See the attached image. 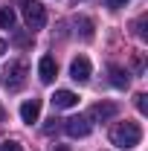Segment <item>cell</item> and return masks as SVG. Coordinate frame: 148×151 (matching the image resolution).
Listing matches in <instances>:
<instances>
[{
    "mask_svg": "<svg viewBox=\"0 0 148 151\" xmlns=\"http://www.w3.org/2000/svg\"><path fill=\"white\" fill-rule=\"evenodd\" d=\"M108 139H111L116 148L128 151V148H137L139 145V139H142V128L137 125V122H116L111 125V131H108Z\"/></svg>",
    "mask_w": 148,
    "mask_h": 151,
    "instance_id": "obj_1",
    "label": "cell"
},
{
    "mask_svg": "<svg viewBox=\"0 0 148 151\" xmlns=\"http://www.w3.org/2000/svg\"><path fill=\"white\" fill-rule=\"evenodd\" d=\"M26 73H29V67H26V61H12L6 70H3V87L6 90H20L23 84H26Z\"/></svg>",
    "mask_w": 148,
    "mask_h": 151,
    "instance_id": "obj_2",
    "label": "cell"
},
{
    "mask_svg": "<svg viewBox=\"0 0 148 151\" xmlns=\"http://www.w3.org/2000/svg\"><path fill=\"white\" fill-rule=\"evenodd\" d=\"M20 9H23V20L29 29H44L47 23V9L38 3V0H20Z\"/></svg>",
    "mask_w": 148,
    "mask_h": 151,
    "instance_id": "obj_3",
    "label": "cell"
},
{
    "mask_svg": "<svg viewBox=\"0 0 148 151\" xmlns=\"http://www.w3.org/2000/svg\"><path fill=\"white\" fill-rule=\"evenodd\" d=\"M116 113H119V108L113 102H99V105H93L90 111H87V122H108Z\"/></svg>",
    "mask_w": 148,
    "mask_h": 151,
    "instance_id": "obj_4",
    "label": "cell"
},
{
    "mask_svg": "<svg viewBox=\"0 0 148 151\" xmlns=\"http://www.w3.org/2000/svg\"><path fill=\"white\" fill-rule=\"evenodd\" d=\"M90 73H93V67H90V61L84 55H75L73 61H70V78H73V81L84 84V81L90 78Z\"/></svg>",
    "mask_w": 148,
    "mask_h": 151,
    "instance_id": "obj_5",
    "label": "cell"
},
{
    "mask_svg": "<svg viewBox=\"0 0 148 151\" xmlns=\"http://www.w3.org/2000/svg\"><path fill=\"white\" fill-rule=\"evenodd\" d=\"M64 131L70 134V137H87L90 134V122H87V116H70V119H64Z\"/></svg>",
    "mask_w": 148,
    "mask_h": 151,
    "instance_id": "obj_6",
    "label": "cell"
},
{
    "mask_svg": "<svg viewBox=\"0 0 148 151\" xmlns=\"http://www.w3.org/2000/svg\"><path fill=\"white\" fill-rule=\"evenodd\" d=\"M50 102H52L55 111H67V108H75V105H78V96H75L73 90H55Z\"/></svg>",
    "mask_w": 148,
    "mask_h": 151,
    "instance_id": "obj_7",
    "label": "cell"
},
{
    "mask_svg": "<svg viewBox=\"0 0 148 151\" xmlns=\"http://www.w3.org/2000/svg\"><path fill=\"white\" fill-rule=\"evenodd\" d=\"M38 76H41L44 84H50V81L58 76V64H55V58H52V55H44L41 61H38Z\"/></svg>",
    "mask_w": 148,
    "mask_h": 151,
    "instance_id": "obj_8",
    "label": "cell"
},
{
    "mask_svg": "<svg viewBox=\"0 0 148 151\" xmlns=\"http://www.w3.org/2000/svg\"><path fill=\"white\" fill-rule=\"evenodd\" d=\"M38 116H41V99H26L20 105V119L32 125V122H38Z\"/></svg>",
    "mask_w": 148,
    "mask_h": 151,
    "instance_id": "obj_9",
    "label": "cell"
},
{
    "mask_svg": "<svg viewBox=\"0 0 148 151\" xmlns=\"http://www.w3.org/2000/svg\"><path fill=\"white\" fill-rule=\"evenodd\" d=\"M111 84L113 87H128V73L122 67H111Z\"/></svg>",
    "mask_w": 148,
    "mask_h": 151,
    "instance_id": "obj_10",
    "label": "cell"
},
{
    "mask_svg": "<svg viewBox=\"0 0 148 151\" xmlns=\"http://www.w3.org/2000/svg\"><path fill=\"white\" fill-rule=\"evenodd\" d=\"M75 29L81 32L84 41H90V38H93V20L90 18H75Z\"/></svg>",
    "mask_w": 148,
    "mask_h": 151,
    "instance_id": "obj_11",
    "label": "cell"
},
{
    "mask_svg": "<svg viewBox=\"0 0 148 151\" xmlns=\"http://www.w3.org/2000/svg\"><path fill=\"white\" fill-rule=\"evenodd\" d=\"M0 29H15V9H0Z\"/></svg>",
    "mask_w": 148,
    "mask_h": 151,
    "instance_id": "obj_12",
    "label": "cell"
},
{
    "mask_svg": "<svg viewBox=\"0 0 148 151\" xmlns=\"http://www.w3.org/2000/svg\"><path fill=\"white\" fill-rule=\"evenodd\" d=\"M145 99H148L145 93H137V96H134V105H137V111H139V113H148V105H145Z\"/></svg>",
    "mask_w": 148,
    "mask_h": 151,
    "instance_id": "obj_13",
    "label": "cell"
},
{
    "mask_svg": "<svg viewBox=\"0 0 148 151\" xmlns=\"http://www.w3.org/2000/svg\"><path fill=\"white\" fill-rule=\"evenodd\" d=\"M58 122H61V119H55V116H52V119H47V125H44V134H55V131H58Z\"/></svg>",
    "mask_w": 148,
    "mask_h": 151,
    "instance_id": "obj_14",
    "label": "cell"
},
{
    "mask_svg": "<svg viewBox=\"0 0 148 151\" xmlns=\"http://www.w3.org/2000/svg\"><path fill=\"white\" fill-rule=\"evenodd\" d=\"M0 151H23V148H20V145L15 142V139H6V142L0 145Z\"/></svg>",
    "mask_w": 148,
    "mask_h": 151,
    "instance_id": "obj_15",
    "label": "cell"
},
{
    "mask_svg": "<svg viewBox=\"0 0 148 151\" xmlns=\"http://www.w3.org/2000/svg\"><path fill=\"white\" fill-rule=\"evenodd\" d=\"M15 44H18V47H29L32 38H29V35H15Z\"/></svg>",
    "mask_w": 148,
    "mask_h": 151,
    "instance_id": "obj_16",
    "label": "cell"
},
{
    "mask_svg": "<svg viewBox=\"0 0 148 151\" xmlns=\"http://www.w3.org/2000/svg\"><path fill=\"white\" fill-rule=\"evenodd\" d=\"M137 35H139V38H145V15L137 20Z\"/></svg>",
    "mask_w": 148,
    "mask_h": 151,
    "instance_id": "obj_17",
    "label": "cell"
},
{
    "mask_svg": "<svg viewBox=\"0 0 148 151\" xmlns=\"http://www.w3.org/2000/svg\"><path fill=\"white\" fill-rule=\"evenodd\" d=\"M134 70L142 73V55H134Z\"/></svg>",
    "mask_w": 148,
    "mask_h": 151,
    "instance_id": "obj_18",
    "label": "cell"
},
{
    "mask_svg": "<svg viewBox=\"0 0 148 151\" xmlns=\"http://www.w3.org/2000/svg\"><path fill=\"white\" fill-rule=\"evenodd\" d=\"M108 6H111V9H122V6H125V0H108Z\"/></svg>",
    "mask_w": 148,
    "mask_h": 151,
    "instance_id": "obj_19",
    "label": "cell"
},
{
    "mask_svg": "<svg viewBox=\"0 0 148 151\" xmlns=\"http://www.w3.org/2000/svg\"><path fill=\"white\" fill-rule=\"evenodd\" d=\"M3 52H6V41H0V55H3Z\"/></svg>",
    "mask_w": 148,
    "mask_h": 151,
    "instance_id": "obj_20",
    "label": "cell"
},
{
    "mask_svg": "<svg viewBox=\"0 0 148 151\" xmlns=\"http://www.w3.org/2000/svg\"><path fill=\"white\" fill-rule=\"evenodd\" d=\"M3 119H6V111H3V105H0V122H3Z\"/></svg>",
    "mask_w": 148,
    "mask_h": 151,
    "instance_id": "obj_21",
    "label": "cell"
},
{
    "mask_svg": "<svg viewBox=\"0 0 148 151\" xmlns=\"http://www.w3.org/2000/svg\"><path fill=\"white\" fill-rule=\"evenodd\" d=\"M55 151H70V148H67V145H55Z\"/></svg>",
    "mask_w": 148,
    "mask_h": 151,
    "instance_id": "obj_22",
    "label": "cell"
}]
</instances>
